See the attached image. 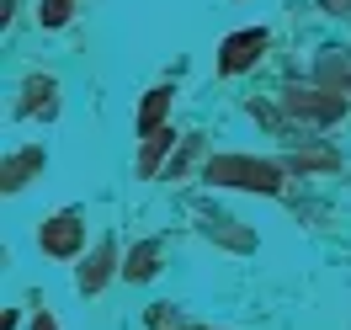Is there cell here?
Returning a JSON list of instances; mask_svg holds the SVG:
<instances>
[{
  "mask_svg": "<svg viewBox=\"0 0 351 330\" xmlns=\"http://www.w3.org/2000/svg\"><path fill=\"white\" fill-rule=\"evenodd\" d=\"M69 5H75V0H43V27H64Z\"/></svg>",
  "mask_w": 351,
  "mask_h": 330,
  "instance_id": "8",
  "label": "cell"
},
{
  "mask_svg": "<svg viewBox=\"0 0 351 330\" xmlns=\"http://www.w3.org/2000/svg\"><path fill=\"white\" fill-rule=\"evenodd\" d=\"M208 181L219 187H250V192H277L282 187V171L266 165V160H245V154H223L208 165Z\"/></svg>",
  "mask_w": 351,
  "mask_h": 330,
  "instance_id": "1",
  "label": "cell"
},
{
  "mask_svg": "<svg viewBox=\"0 0 351 330\" xmlns=\"http://www.w3.org/2000/svg\"><path fill=\"white\" fill-rule=\"evenodd\" d=\"M38 240H43V250L48 256H75V250H80V240H86V229H80V219H53V224H43V235H38Z\"/></svg>",
  "mask_w": 351,
  "mask_h": 330,
  "instance_id": "3",
  "label": "cell"
},
{
  "mask_svg": "<svg viewBox=\"0 0 351 330\" xmlns=\"http://www.w3.org/2000/svg\"><path fill=\"white\" fill-rule=\"evenodd\" d=\"M261 48H266V32H261V27H245V32H234V38L223 43L219 69H223V75H240V69L250 64L256 54H261Z\"/></svg>",
  "mask_w": 351,
  "mask_h": 330,
  "instance_id": "2",
  "label": "cell"
},
{
  "mask_svg": "<svg viewBox=\"0 0 351 330\" xmlns=\"http://www.w3.org/2000/svg\"><path fill=\"white\" fill-rule=\"evenodd\" d=\"M38 160H43L38 150H32V154H16V160L5 165V192H16V187H27V176L38 171Z\"/></svg>",
  "mask_w": 351,
  "mask_h": 330,
  "instance_id": "6",
  "label": "cell"
},
{
  "mask_svg": "<svg viewBox=\"0 0 351 330\" xmlns=\"http://www.w3.org/2000/svg\"><path fill=\"white\" fill-rule=\"evenodd\" d=\"M154 261H160V245H138L128 256V266H123V277H128V283H144V277H154Z\"/></svg>",
  "mask_w": 351,
  "mask_h": 330,
  "instance_id": "4",
  "label": "cell"
},
{
  "mask_svg": "<svg viewBox=\"0 0 351 330\" xmlns=\"http://www.w3.org/2000/svg\"><path fill=\"white\" fill-rule=\"evenodd\" d=\"M165 102H171V91H149V102H144V112H138V128L149 133L154 123H160V112H165Z\"/></svg>",
  "mask_w": 351,
  "mask_h": 330,
  "instance_id": "7",
  "label": "cell"
},
{
  "mask_svg": "<svg viewBox=\"0 0 351 330\" xmlns=\"http://www.w3.org/2000/svg\"><path fill=\"white\" fill-rule=\"evenodd\" d=\"M32 330H59V325H53V320H48V314H43V320H38V325H32Z\"/></svg>",
  "mask_w": 351,
  "mask_h": 330,
  "instance_id": "10",
  "label": "cell"
},
{
  "mask_svg": "<svg viewBox=\"0 0 351 330\" xmlns=\"http://www.w3.org/2000/svg\"><path fill=\"white\" fill-rule=\"evenodd\" d=\"M319 5H330V11H341V16L351 11V0H319Z\"/></svg>",
  "mask_w": 351,
  "mask_h": 330,
  "instance_id": "9",
  "label": "cell"
},
{
  "mask_svg": "<svg viewBox=\"0 0 351 330\" xmlns=\"http://www.w3.org/2000/svg\"><path fill=\"white\" fill-rule=\"evenodd\" d=\"M107 261H112V245H101V250H96V261L80 266V287H86V293H96V287L107 283Z\"/></svg>",
  "mask_w": 351,
  "mask_h": 330,
  "instance_id": "5",
  "label": "cell"
}]
</instances>
